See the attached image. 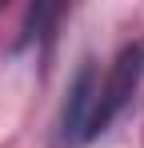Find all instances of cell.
Returning a JSON list of instances; mask_svg holds the SVG:
<instances>
[{"mask_svg":"<svg viewBox=\"0 0 144 148\" xmlns=\"http://www.w3.org/2000/svg\"><path fill=\"white\" fill-rule=\"evenodd\" d=\"M96 92H100V68L92 60L80 64V72L68 84V100L60 108L56 124V144L60 148H80L92 140V112H96Z\"/></svg>","mask_w":144,"mask_h":148,"instance_id":"obj_2","label":"cell"},{"mask_svg":"<svg viewBox=\"0 0 144 148\" xmlns=\"http://www.w3.org/2000/svg\"><path fill=\"white\" fill-rule=\"evenodd\" d=\"M140 80H144V40H132V44L120 48V56L108 64V72L100 76L96 112H92V136H100V132L124 112V104L136 96Z\"/></svg>","mask_w":144,"mask_h":148,"instance_id":"obj_1","label":"cell"}]
</instances>
